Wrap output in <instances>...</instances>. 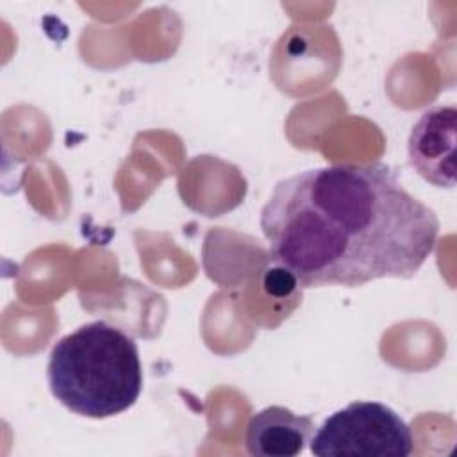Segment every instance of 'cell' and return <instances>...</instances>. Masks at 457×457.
Masks as SVG:
<instances>
[{"label": "cell", "instance_id": "1", "mask_svg": "<svg viewBox=\"0 0 457 457\" xmlns=\"http://www.w3.org/2000/svg\"><path fill=\"white\" fill-rule=\"evenodd\" d=\"M271 261L295 287L412 278L439 220L382 164H332L277 182L261 211Z\"/></svg>", "mask_w": 457, "mask_h": 457}, {"label": "cell", "instance_id": "2", "mask_svg": "<svg viewBox=\"0 0 457 457\" xmlns=\"http://www.w3.org/2000/svg\"><path fill=\"white\" fill-rule=\"evenodd\" d=\"M46 380L52 395L71 412L96 420L116 416L141 395L137 345L104 320L80 325L54 345Z\"/></svg>", "mask_w": 457, "mask_h": 457}, {"label": "cell", "instance_id": "3", "mask_svg": "<svg viewBox=\"0 0 457 457\" xmlns=\"http://www.w3.org/2000/svg\"><path fill=\"white\" fill-rule=\"evenodd\" d=\"M409 425L380 402H352L330 414L311 437L318 457H407Z\"/></svg>", "mask_w": 457, "mask_h": 457}, {"label": "cell", "instance_id": "4", "mask_svg": "<svg viewBox=\"0 0 457 457\" xmlns=\"http://www.w3.org/2000/svg\"><path fill=\"white\" fill-rule=\"evenodd\" d=\"M455 145L457 109L453 105L430 107L409 134V164L428 184L450 189L455 186Z\"/></svg>", "mask_w": 457, "mask_h": 457}, {"label": "cell", "instance_id": "5", "mask_svg": "<svg viewBox=\"0 0 457 457\" xmlns=\"http://www.w3.org/2000/svg\"><path fill=\"white\" fill-rule=\"evenodd\" d=\"M311 416H300L282 405H270L255 412L245 434L250 455L295 457L300 455L314 434Z\"/></svg>", "mask_w": 457, "mask_h": 457}]
</instances>
